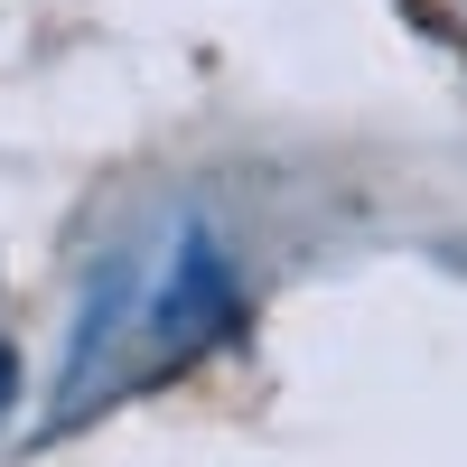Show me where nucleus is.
<instances>
[{
    "label": "nucleus",
    "instance_id": "1",
    "mask_svg": "<svg viewBox=\"0 0 467 467\" xmlns=\"http://www.w3.org/2000/svg\"><path fill=\"white\" fill-rule=\"evenodd\" d=\"M10 393H19V356L0 346V411H10Z\"/></svg>",
    "mask_w": 467,
    "mask_h": 467
}]
</instances>
